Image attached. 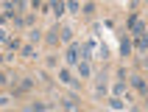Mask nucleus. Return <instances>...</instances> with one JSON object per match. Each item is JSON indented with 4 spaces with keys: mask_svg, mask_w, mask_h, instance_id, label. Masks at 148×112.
<instances>
[{
    "mask_svg": "<svg viewBox=\"0 0 148 112\" xmlns=\"http://www.w3.org/2000/svg\"><path fill=\"white\" fill-rule=\"evenodd\" d=\"M62 106H64L67 112H81V104H75L73 98H64V101H62Z\"/></svg>",
    "mask_w": 148,
    "mask_h": 112,
    "instance_id": "1",
    "label": "nucleus"
},
{
    "mask_svg": "<svg viewBox=\"0 0 148 112\" xmlns=\"http://www.w3.org/2000/svg\"><path fill=\"white\" fill-rule=\"evenodd\" d=\"M132 84L140 90V93H145V81H143V76H134V79H132Z\"/></svg>",
    "mask_w": 148,
    "mask_h": 112,
    "instance_id": "2",
    "label": "nucleus"
},
{
    "mask_svg": "<svg viewBox=\"0 0 148 112\" xmlns=\"http://www.w3.org/2000/svg\"><path fill=\"white\" fill-rule=\"evenodd\" d=\"M64 11V3L62 0H53V14H62Z\"/></svg>",
    "mask_w": 148,
    "mask_h": 112,
    "instance_id": "3",
    "label": "nucleus"
},
{
    "mask_svg": "<svg viewBox=\"0 0 148 112\" xmlns=\"http://www.w3.org/2000/svg\"><path fill=\"white\" fill-rule=\"evenodd\" d=\"M78 73H81V76H90V64H87V62H78Z\"/></svg>",
    "mask_w": 148,
    "mask_h": 112,
    "instance_id": "4",
    "label": "nucleus"
},
{
    "mask_svg": "<svg viewBox=\"0 0 148 112\" xmlns=\"http://www.w3.org/2000/svg\"><path fill=\"white\" fill-rule=\"evenodd\" d=\"M59 79H62V81H67V84H73V79H70V73H67V70H62V73H59Z\"/></svg>",
    "mask_w": 148,
    "mask_h": 112,
    "instance_id": "5",
    "label": "nucleus"
},
{
    "mask_svg": "<svg viewBox=\"0 0 148 112\" xmlns=\"http://www.w3.org/2000/svg\"><path fill=\"white\" fill-rule=\"evenodd\" d=\"M23 56H28V59L34 56V48H31V45H25V48H23Z\"/></svg>",
    "mask_w": 148,
    "mask_h": 112,
    "instance_id": "6",
    "label": "nucleus"
},
{
    "mask_svg": "<svg viewBox=\"0 0 148 112\" xmlns=\"http://www.w3.org/2000/svg\"><path fill=\"white\" fill-rule=\"evenodd\" d=\"M11 6H14V8H23V6H25V0H11Z\"/></svg>",
    "mask_w": 148,
    "mask_h": 112,
    "instance_id": "7",
    "label": "nucleus"
},
{
    "mask_svg": "<svg viewBox=\"0 0 148 112\" xmlns=\"http://www.w3.org/2000/svg\"><path fill=\"white\" fill-rule=\"evenodd\" d=\"M6 39H8V34H6V31H0V42H6Z\"/></svg>",
    "mask_w": 148,
    "mask_h": 112,
    "instance_id": "8",
    "label": "nucleus"
},
{
    "mask_svg": "<svg viewBox=\"0 0 148 112\" xmlns=\"http://www.w3.org/2000/svg\"><path fill=\"white\" fill-rule=\"evenodd\" d=\"M3 104H8V98H6V95H0V106H3Z\"/></svg>",
    "mask_w": 148,
    "mask_h": 112,
    "instance_id": "9",
    "label": "nucleus"
},
{
    "mask_svg": "<svg viewBox=\"0 0 148 112\" xmlns=\"http://www.w3.org/2000/svg\"><path fill=\"white\" fill-rule=\"evenodd\" d=\"M0 84H6V76H3V73H0Z\"/></svg>",
    "mask_w": 148,
    "mask_h": 112,
    "instance_id": "10",
    "label": "nucleus"
}]
</instances>
